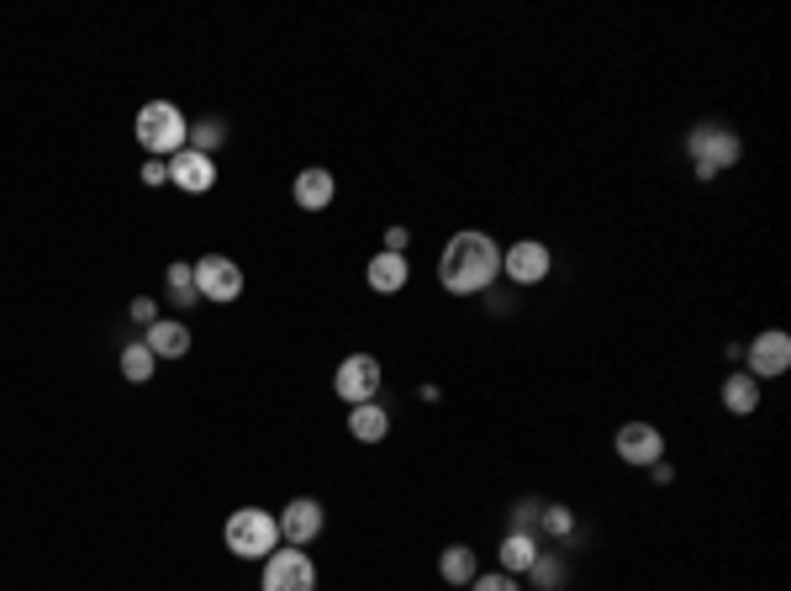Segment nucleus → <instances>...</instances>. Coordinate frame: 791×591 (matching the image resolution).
Segmentation results:
<instances>
[{"instance_id":"obj_9","label":"nucleus","mask_w":791,"mask_h":591,"mask_svg":"<svg viewBox=\"0 0 791 591\" xmlns=\"http://www.w3.org/2000/svg\"><path fill=\"white\" fill-rule=\"evenodd\" d=\"M750 375L754 381H775V375H787L791 370V333H781V327H771V333H760L750 348Z\"/></svg>"},{"instance_id":"obj_27","label":"nucleus","mask_w":791,"mask_h":591,"mask_svg":"<svg viewBox=\"0 0 791 591\" xmlns=\"http://www.w3.org/2000/svg\"><path fill=\"white\" fill-rule=\"evenodd\" d=\"M142 180H148V185H164V180H169V164H164V159L142 164Z\"/></svg>"},{"instance_id":"obj_13","label":"nucleus","mask_w":791,"mask_h":591,"mask_svg":"<svg viewBox=\"0 0 791 591\" xmlns=\"http://www.w3.org/2000/svg\"><path fill=\"white\" fill-rule=\"evenodd\" d=\"M290 196H296V206H301V211H327V206H333V196H338V185H333V175H327V169H301V175H296V185H290Z\"/></svg>"},{"instance_id":"obj_28","label":"nucleus","mask_w":791,"mask_h":591,"mask_svg":"<svg viewBox=\"0 0 791 591\" xmlns=\"http://www.w3.org/2000/svg\"><path fill=\"white\" fill-rule=\"evenodd\" d=\"M406 244H412V238H406V227H390L386 233V254H406Z\"/></svg>"},{"instance_id":"obj_6","label":"nucleus","mask_w":791,"mask_h":591,"mask_svg":"<svg viewBox=\"0 0 791 591\" xmlns=\"http://www.w3.org/2000/svg\"><path fill=\"white\" fill-rule=\"evenodd\" d=\"M333 391L344 396L348 407H359V402H375L380 396V359L375 354H348L338 375H333Z\"/></svg>"},{"instance_id":"obj_21","label":"nucleus","mask_w":791,"mask_h":591,"mask_svg":"<svg viewBox=\"0 0 791 591\" xmlns=\"http://www.w3.org/2000/svg\"><path fill=\"white\" fill-rule=\"evenodd\" d=\"M164 286H169V302H175V306H196V302H201V296H196V269H190V265H169Z\"/></svg>"},{"instance_id":"obj_16","label":"nucleus","mask_w":791,"mask_h":591,"mask_svg":"<svg viewBox=\"0 0 791 591\" xmlns=\"http://www.w3.org/2000/svg\"><path fill=\"white\" fill-rule=\"evenodd\" d=\"M348 433H354L359 444H380V439L390 433L386 407H380V402H359V407L348 412Z\"/></svg>"},{"instance_id":"obj_8","label":"nucleus","mask_w":791,"mask_h":591,"mask_svg":"<svg viewBox=\"0 0 791 591\" xmlns=\"http://www.w3.org/2000/svg\"><path fill=\"white\" fill-rule=\"evenodd\" d=\"M617 460L623 465H660L665 460V433L654 423H623L617 429Z\"/></svg>"},{"instance_id":"obj_23","label":"nucleus","mask_w":791,"mask_h":591,"mask_svg":"<svg viewBox=\"0 0 791 591\" xmlns=\"http://www.w3.org/2000/svg\"><path fill=\"white\" fill-rule=\"evenodd\" d=\"M527 575H533V581H538V587H560V581H565V571H560V560H548V554H538V560H533V565H527Z\"/></svg>"},{"instance_id":"obj_19","label":"nucleus","mask_w":791,"mask_h":591,"mask_svg":"<svg viewBox=\"0 0 791 591\" xmlns=\"http://www.w3.org/2000/svg\"><path fill=\"white\" fill-rule=\"evenodd\" d=\"M438 575H444L448 587H469L475 581V550L469 544H448L444 560H438Z\"/></svg>"},{"instance_id":"obj_17","label":"nucleus","mask_w":791,"mask_h":591,"mask_svg":"<svg viewBox=\"0 0 791 591\" xmlns=\"http://www.w3.org/2000/svg\"><path fill=\"white\" fill-rule=\"evenodd\" d=\"M538 554H544V550H538V533H517V529H512L507 539H502V571H507V575L527 571Z\"/></svg>"},{"instance_id":"obj_1","label":"nucleus","mask_w":791,"mask_h":591,"mask_svg":"<svg viewBox=\"0 0 791 591\" xmlns=\"http://www.w3.org/2000/svg\"><path fill=\"white\" fill-rule=\"evenodd\" d=\"M502 275V248L491 244L486 233H454L438 254V280L454 296H475Z\"/></svg>"},{"instance_id":"obj_7","label":"nucleus","mask_w":791,"mask_h":591,"mask_svg":"<svg viewBox=\"0 0 791 591\" xmlns=\"http://www.w3.org/2000/svg\"><path fill=\"white\" fill-rule=\"evenodd\" d=\"M190 269H196V296H211V302H238L244 296V269L223 259V254H206Z\"/></svg>"},{"instance_id":"obj_20","label":"nucleus","mask_w":791,"mask_h":591,"mask_svg":"<svg viewBox=\"0 0 791 591\" xmlns=\"http://www.w3.org/2000/svg\"><path fill=\"white\" fill-rule=\"evenodd\" d=\"M154 365H159V359H154V354H148V344H127L122 348V375L127 381H132V386H142V381H154Z\"/></svg>"},{"instance_id":"obj_22","label":"nucleus","mask_w":791,"mask_h":591,"mask_svg":"<svg viewBox=\"0 0 791 591\" xmlns=\"http://www.w3.org/2000/svg\"><path fill=\"white\" fill-rule=\"evenodd\" d=\"M227 138V127L217 122V117H201V122H190V132H185V148H196V154H211V148Z\"/></svg>"},{"instance_id":"obj_4","label":"nucleus","mask_w":791,"mask_h":591,"mask_svg":"<svg viewBox=\"0 0 791 591\" xmlns=\"http://www.w3.org/2000/svg\"><path fill=\"white\" fill-rule=\"evenodd\" d=\"M686 154H691V164H696V175L712 180V175H723V169L739 164V132H733V127H718V122L691 127Z\"/></svg>"},{"instance_id":"obj_18","label":"nucleus","mask_w":791,"mask_h":591,"mask_svg":"<svg viewBox=\"0 0 791 591\" xmlns=\"http://www.w3.org/2000/svg\"><path fill=\"white\" fill-rule=\"evenodd\" d=\"M723 407H729L733 417H750V412L760 407V381H754V375H729V381H723Z\"/></svg>"},{"instance_id":"obj_14","label":"nucleus","mask_w":791,"mask_h":591,"mask_svg":"<svg viewBox=\"0 0 791 591\" xmlns=\"http://www.w3.org/2000/svg\"><path fill=\"white\" fill-rule=\"evenodd\" d=\"M142 344H148V354H154V359H180L185 348H190V327L159 317L154 327H142Z\"/></svg>"},{"instance_id":"obj_25","label":"nucleus","mask_w":791,"mask_h":591,"mask_svg":"<svg viewBox=\"0 0 791 591\" xmlns=\"http://www.w3.org/2000/svg\"><path fill=\"white\" fill-rule=\"evenodd\" d=\"M469 591H523V587H517V575L496 571V575H475V581H469Z\"/></svg>"},{"instance_id":"obj_5","label":"nucleus","mask_w":791,"mask_h":591,"mask_svg":"<svg viewBox=\"0 0 791 591\" xmlns=\"http://www.w3.org/2000/svg\"><path fill=\"white\" fill-rule=\"evenodd\" d=\"M259 591H317V571H312V560L290 544V550H275L264 560Z\"/></svg>"},{"instance_id":"obj_3","label":"nucleus","mask_w":791,"mask_h":591,"mask_svg":"<svg viewBox=\"0 0 791 591\" xmlns=\"http://www.w3.org/2000/svg\"><path fill=\"white\" fill-rule=\"evenodd\" d=\"M227 550L238 554V560H269V554L280 550V523L259 508H244L227 518Z\"/></svg>"},{"instance_id":"obj_12","label":"nucleus","mask_w":791,"mask_h":591,"mask_svg":"<svg viewBox=\"0 0 791 591\" xmlns=\"http://www.w3.org/2000/svg\"><path fill=\"white\" fill-rule=\"evenodd\" d=\"M169 180L180 185V190H190V196H201V190H211V185H217V164H211V154L180 148V154L169 159Z\"/></svg>"},{"instance_id":"obj_26","label":"nucleus","mask_w":791,"mask_h":591,"mask_svg":"<svg viewBox=\"0 0 791 591\" xmlns=\"http://www.w3.org/2000/svg\"><path fill=\"white\" fill-rule=\"evenodd\" d=\"M132 323L154 327V323H159V306H154V302H132Z\"/></svg>"},{"instance_id":"obj_11","label":"nucleus","mask_w":791,"mask_h":591,"mask_svg":"<svg viewBox=\"0 0 791 591\" xmlns=\"http://www.w3.org/2000/svg\"><path fill=\"white\" fill-rule=\"evenodd\" d=\"M275 523H280V539H285V544H296V550H301V544H312V539L323 533V502H312V496H296V502H290V508H285Z\"/></svg>"},{"instance_id":"obj_10","label":"nucleus","mask_w":791,"mask_h":591,"mask_svg":"<svg viewBox=\"0 0 791 591\" xmlns=\"http://www.w3.org/2000/svg\"><path fill=\"white\" fill-rule=\"evenodd\" d=\"M502 269H507L512 286H538V280H548V248L523 238V244H512L502 254Z\"/></svg>"},{"instance_id":"obj_2","label":"nucleus","mask_w":791,"mask_h":591,"mask_svg":"<svg viewBox=\"0 0 791 591\" xmlns=\"http://www.w3.org/2000/svg\"><path fill=\"white\" fill-rule=\"evenodd\" d=\"M185 132H190V122L180 117L175 101H148L138 111V144L148 148L154 159H175L185 148Z\"/></svg>"},{"instance_id":"obj_24","label":"nucleus","mask_w":791,"mask_h":591,"mask_svg":"<svg viewBox=\"0 0 791 591\" xmlns=\"http://www.w3.org/2000/svg\"><path fill=\"white\" fill-rule=\"evenodd\" d=\"M538 529L544 533H570L575 529V518H570V508H544L538 512Z\"/></svg>"},{"instance_id":"obj_15","label":"nucleus","mask_w":791,"mask_h":591,"mask_svg":"<svg viewBox=\"0 0 791 591\" xmlns=\"http://www.w3.org/2000/svg\"><path fill=\"white\" fill-rule=\"evenodd\" d=\"M369 290H380V296H396L406 286V254H375L365 269Z\"/></svg>"}]
</instances>
